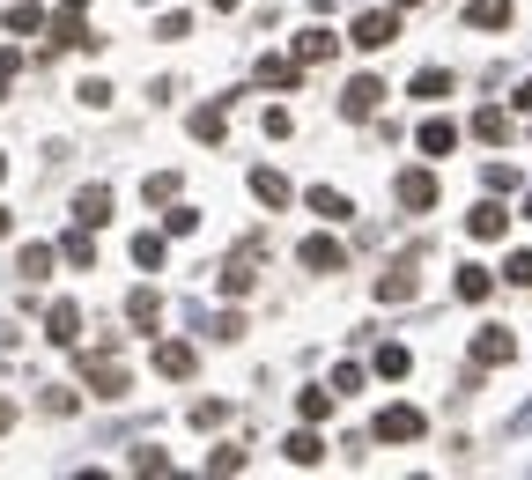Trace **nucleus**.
<instances>
[{"label": "nucleus", "instance_id": "1", "mask_svg": "<svg viewBox=\"0 0 532 480\" xmlns=\"http://www.w3.org/2000/svg\"><path fill=\"white\" fill-rule=\"evenodd\" d=\"M82 384L104 399H126L133 392V370H126V348L119 340H104V348H82Z\"/></svg>", "mask_w": 532, "mask_h": 480}, {"label": "nucleus", "instance_id": "2", "mask_svg": "<svg viewBox=\"0 0 532 480\" xmlns=\"http://www.w3.org/2000/svg\"><path fill=\"white\" fill-rule=\"evenodd\" d=\"M370 436H377V444H422V436H429V414H422V407H385V414L370 421Z\"/></svg>", "mask_w": 532, "mask_h": 480}, {"label": "nucleus", "instance_id": "3", "mask_svg": "<svg viewBox=\"0 0 532 480\" xmlns=\"http://www.w3.org/2000/svg\"><path fill=\"white\" fill-rule=\"evenodd\" d=\"M503 362H518V333L510 325H481L473 333V370H503Z\"/></svg>", "mask_w": 532, "mask_h": 480}, {"label": "nucleus", "instance_id": "4", "mask_svg": "<svg viewBox=\"0 0 532 480\" xmlns=\"http://www.w3.org/2000/svg\"><path fill=\"white\" fill-rule=\"evenodd\" d=\"M252 281H259V237L222 259V296H252Z\"/></svg>", "mask_w": 532, "mask_h": 480}, {"label": "nucleus", "instance_id": "5", "mask_svg": "<svg viewBox=\"0 0 532 480\" xmlns=\"http://www.w3.org/2000/svg\"><path fill=\"white\" fill-rule=\"evenodd\" d=\"M392 37H399V15H392V8H377V15H355L348 45H363V52H385Z\"/></svg>", "mask_w": 532, "mask_h": 480}, {"label": "nucleus", "instance_id": "6", "mask_svg": "<svg viewBox=\"0 0 532 480\" xmlns=\"http://www.w3.org/2000/svg\"><path fill=\"white\" fill-rule=\"evenodd\" d=\"M399 207H407V215H429L436 207V170H399Z\"/></svg>", "mask_w": 532, "mask_h": 480}, {"label": "nucleus", "instance_id": "7", "mask_svg": "<svg viewBox=\"0 0 532 480\" xmlns=\"http://www.w3.org/2000/svg\"><path fill=\"white\" fill-rule=\"evenodd\" d=\"M289 52H296V67H326L333 52H340V37H333L326 23H311V30H296V45H289Z\"/></svg>", "mask_w": 532, "mask_h": 480}, {"label": "nucleus", "instance_id": "8", "mask_svg": "<svg viewBox=\"0 0 532 480\" xmlns=\"http://www.w3.org/2000/svg\"><path fill=\"white\" fill-rule=\"evenodd\" d=\"M503 229H510V207L503 200H473V215H466V237L473 244H496Z\"/></svg>", "mask_w": 532, "mask_h": 480}, {"label": "nucleus", "instance_id": "9", "mask_svg": "<svg viewBox=\"0 0 532 480\" xmlns=\"http://www.w3.org/2000/svg\"><path fill=\"white\" fill-rule=\"evenodd\" d=\"M377 104H385V82H377V74H363V82L340 89V119H370Z\"/></svg>", "mask_w": 532, "mask_h": 480}, {"label": "nucleus", "instance_id": "10", "mask_svg": "<svg viewBox=\"0 0 532 480\" xmlns=\"http://www.w3.org/2000/svg\"><path fill=\"white\" fill-rule=\"evenodd\" d=\"M222 126H230V96H215V104H200L193 119H185V133H193V141H207V148L222 141Z\"/></svg>", "mask_w": 532, "mask_h": 480}, {"label": "nucleus", "instance_id": "11", "mask_svg": "<svg viewBox=\"0 0 532 480\" xmlns=\"http://www.w3.org/2000/svg\"><path fill=\"white\" fill-rule=\"evenodd\" d=\"M74 222H82V229H104V222H111V185H82V192H74Z\"/></svg>", "mask_w": 532, "mask_h": 480}, {"label": "nucleus", "instance_id": "12", "mask_svg": "<svg viewBox=\"0 0 532 480\" xmlns=\"http://www.w3.org/2000/svg\"><path fill=\"white\" fill-rule=\"evenodd\" d=\"M156 370H163L170 384H185V377H193V370H200V355H193V348H185V340H156Z\"/></svg>", "mask_w": 532, "mask_h": 480}, {"label": "nucleus", "instance_id": "13", "mask_svg": "<svg viewBox=\"0 0 532 480\" xmlns=\"http://www.w3.org/2000/svg\"><path fill=\"white\" fill-rule=\"evenodd\" d=\"M126 325H133V333H156V325H163V296H156V288H133V296H126Z\"/></svg>", "mask_w": 532, "mask_h": 480}, {"label": "nucleus", "instance_id": "14", "mask_svg": "<svg viewBox=\"0 0 532 480\" xmlns=\"http://www.w3.org/2000/svg\"><path fill=\"white\" fill-rule=\"evenodd\" d=\"M45 340L52 348H74V340H82V311H74V303H52L45 311Z\"/></svg>", "mask_w": 532, "mask_h": 480}, {"label": "nucleus", "instance_id": "15", "mask_svg": "<svg viewBox=\"0 0 532 480\" xmlns=\"http://www.w3.org/2000/svg\"><path fill=\"white\" fill-rule=\"evenodd\" d=\"M303 266H311V274H340V266H348V252H340L333 237H303V252H296Z\"/></svg>", "mask_w": 532, "mask_h": 480}, {"label": "nucleus", "instance_id": "16", "mask_svg": "<svg viewBox=\"0 0 532 480\" xmlns=\"http://www.w3.org/2000/svg\"><path fill=\"white\" fill-rule=\"evenodd\" d=\"M252 200H259V207H289V200H296V185L281 178V170H266V163H259V170H252Z\"/></svg>", "mask_w": 532, "mask_h": 480}, {"label": "nucleus", "instance_id": "17", "mask_svg": "<svg viewBox=\"0 0 532 480\" xmlns=\"http://www.w3.org/2000/svg\"><path fill=\"white\" fill-rule=\"evenodd\" d=\"M303 207L326 215V222H348V215H355V200H348V192H333V185H311V192H303Z\"/></svg>", "mask_w": 532, "mask_h": 480}, {"label": "nucleus", "instance_id": "18", "mask_svg": "<svg viewBox=\"0 0 532 480\" xmlns=\"http://www.w3.org/2000/svg\"><path fill=\"white\" fill-rule=\"evenodd\" d=\"M414 296V252L392 266V274H377V303H407Z\"/></svg>", "mask_w": 532, "mask_h": 480}, {"label": "nucleus", "instance_id": "19", "mask_svg": "<svg viewBox=\"0 0 532 480\" xmlns=\"http://www.w3.org/2000/svg\"><path fill=\"white\" fill-rule=\"evenodd\" d=\"M414 141H422V156H451V148H459V126H451V119H422Z\"/></svg>", "mask_w": 532, "mask_h": 480}, {"label": "nucleus", "instance_id": "20", "mask_svg": "<svg viewBox=\"0 0 532 480\" xmlns=\"http://www.w3.org/2000/svg\"><path fill=\"white\" fill-rule=\"evenodd\" d=\"M281 458H289V466H318V458H326V444H318V429H311V421H303L289 444H281Z\"/></svg>", "mask_w": 532, "mask_h": 480}, {"label": "nucleus", "instance_id": "21", "mask_svg": "<svg viewBox=\"0 0 532 480\" xmlns=\"http://www.w3.org/2000/svg\"><path fill=\"white\" fill-rule=\"evenodd\" d=\"M451 288H459V303H488V296H496V274H488V266H459Z\"/></svg>", "mask_w": 532, "mask_h": 480}, {"label": "nucleus", "instance_id": "22", "mask_svg": "<svg viewBox=\"0 0 532 480\" xmlns=\"http://www.w3.org/2000/svg\"><path fill=\"white\" fill-rule=\"evenodd\" d=\"M370 370H377V377H385V384H399V377H407V370H414V355H407V348H399V340H385V348H377V355H370Z\"/></svg>", "mask_w": 532, "mask_h": 480}, {"label": "nucleus", "instance_id": "23", "mask_svg": "<svg viewBox=\"0 0 532 480\" xmlns=\"http://www.w3.org/2000/svg\"><path fill=\"white\" fill-rule=\"evenodd\" d=\"M252 82H259V89H296V82H303V67H296V60H259V67H252Z\"/></svg>", "mask_w": 532, "mask_h": 480}, {"label": "nucleus", "instance_id": "24", "mask_svg": "<svg viewBox=\"0 0 532 480\" xmlns=\"http://www.w3.org/2000/svg\"><path fill=\"white\" fill-rule=\"evenodd\" d=\"M407 96H422V104H436V96H451V67H414Z\"/></svg>", "mask_w": 532, "mask_h": 480}, {"label": "nucleus", "instance_id": "25", "mask_svg": "<svg viewBox=\"0 0 532 480\" xmlns=\"http://www.w3.org/2000/svg\"><path fill=\"white\" fill-rule=\"evenodd\" d=\"M466 23L473 30H510V0H466Z\"/></svg>", "mask_w": 532, "mask_h": 480}, {"label": "nucleus", "instance_id": "26", "mask_svg": "<svg viewBox=\"0 0 532 480\" xmlns=\"http://www.w3.org/2000/svg\"><path fill=\"white\" fill-rule=\"evenodd\" d=\"M60 259H67V266H97V237H89V229L74 222L67 237H60Z\"/></svg>", "mask_w": 532, "mask_h": 480}, {"label": "nucleus", "instance_id": "27", "mask_svg": "<svg viewBox=\"0 0 532 480\" xmlns=\"http://www.w3.org/2000/svg\"><path fill=\"white\" fill-rule=\"evenodd\" d=\"M473 133H481V141H510V111L503 104H481V111H473Z\"/></svg>", "mask_w": 532, "mask_h": 480}, {"label": "nucleus", "instance_id": "28", "mask_svg": "<svg viewBox=\"0 0 532 480\" xmlns=\"http://www.w3.org/2000/svg\"><path fill=\"white\" fill-rule=\"evenodd\" d=\"M52 259H60L52 244H23V259H15V274H23V281H45V274H52Z\"/></svg>", "mask_w": 532, "mask_h": 480}, {"label": "nucleus", "instance_id": "29", "mask_svg": "<svg viewBox=\"0 0 532 480\" xmlns=\"http://www.w3.org/2000/svg\"><path fill=\"white\" fill-rule=\"evenodd\" d=\"M326 414H333V392H318V384H303V392H296V421H311V429H318Z\"/></svg>", "mask_w": 532, "mask_h": 480}, {"label": "nucleus", "instance_id": "30", "mask_svg": "<svg viewBox=\"0 0 532 480\" xmlns=\"http://www.w3.org/2000/svg\"><path fill=\"white\" fill-rule=\"evenodd\" d=\"M133 473H141V480H170L178 466H170V451H156V444H141V451H133Z\"/></svg>", "mask_w": 532, "mask_h": 480}, {"label": "nucleus", "instance_id": "31", "mask_svg": "<svg viewBox=\"0 0 532 480\" xmlns=\"http://www.w3.org/2000/svg\"><path fill=\"white\" fill-rule=\"evenodd\" d=\"M207 473H215V480L244 473V444H215V451H207Z\"/></svg>", "mask_w": 532, "mask_h": 480}, {"label": "nucleus", "instance_id": "32", "mask_svg": "<svg viewBox=\"0 0 532 480\" xmlns=\"http://www.w3.org/2000/svg\"><path fill=\"white\" fill-rule=\"evenodd\" d=\"M163 244H170V237H133V266L156 274V266H163Z\"/></svg>", "mask_w": 532, "mask_h": 480}, {"label": "nucleus", "instance_id": "33", "mask_svg": "<svg viewBox=\"0 0 532 480\" xmlns=\"http://www.w3.org/2000/svg\"><path fill=\"white\" fill-rule=\"evenodd\" d=\"M37 23H45V15H37V0H8V30H15V37H30Z\"/></svg>", "mask_w": 532, "mask_h": 480}, {"label": "nucleus", "instance_id": "34", "mask_svg": "<svg viewBox=\"0 0 532 480\" xmlns=\"http://www.w3.org/2000/svg\"><path fill=\"white\" fill-rule=\"evenodd\" d=\"M178 185H185L178 170H156V178H148L141 192H148V200H156V207H170V200H178Z\"/></svg>", "mask_w": 532, "mask_h": 480}, {"label": "nucleus", "instance_id": "35", "mask_svg": "<svg viewBox=\"0 0 532 480\" xmlns=\"http://www.w3.org/2000/svg\"><path fill=\"white\" fill-rule=\"evenodd\" d=\"M156 37H163V45H185V37H193V15H178V8H170L163 23H156Z\"/></svg>", "mask_w": 532, "mask_h": 480}, {"label": "nucleus", "instance_id": "36", "mask_svg": "<svg viewBox=\"0 0 532 480\" xmlns=\"http://www.w3.org/2000/svg\"><path fill=\"white\" fill-rule=\"evenodd\" d=\"M222 421H230V399H200L193 407V429H222Z\"/></svg>", "mask_w": 532, "mask_h": 480}, {"label": "nucleus", "instance_id": "37", "mask_svg": "<svg viewBox=\"0 0 532 480\" xmlns=\"http://www.w3.org/2000/svg\"><path fill=\"white\" fill-rule=\"evenodd\" d=\"M348 392H363V362H340L333 370V399H348Z\"/></svg>", "mask_w": 532, "mask_h": 480}, {"label": "nucleus", "instance_id": "38", "mask_svg": "<svg viewBox=\"0 0 532 480\" xmlns=\"http://www.w3.org/2000/svg\"><path fill=\"white\" fill-rule=\"evenodd\" d=\"M503 281H510V288H532V252H510V259H503Z\"/></svg>", "mask_w": 532, "mask_h": 480}, {"label": "nucleus", "instance_id": "39", "mask_svg": "<svg viewBox=\"0 0 532 480\" xmlns=\"http://www.w3.org/2000/svg\"><path fill=\"white\" fill-rule=\"evenodd\" d=\"M193 229H200L193 207H170V215H163V237H193Z\"/></svg>", "mask_w": 532, "mask_h": 480}, {"label": "nucleus", "instance_id": "40", "mask_svg": "<svg viewBox=\"0 0 532 480\" xmlns=\"http://www.w3.org/2000/svg\"><path fill=\"white\" fill-rule=\"evenodd\" d=\"M481 185H488V192H518V170H510V163H488Z\"/></svg>", "mask_w": 532, "mask_h": 480}, {"label": "nucleus", "instance_id": "41", "mask_svg": "<svg viewBox=\"0 0 532 480\" xmlns=\"http://www.w3.org/2000/svg\"><path fill=\"white\" fill-rule=\"evenodd\" d=\"M74 96H82V104H89V111H104V104H111V82H97V74H89V82H82V89H74Z\"/></svg>", "mask_w": 532, "mask_h": 480}, {"label": "nucleus", "instance_id": "42", "mask_svg": "<svg viewBox=\"0 0 532 480\" xmlns=\"http://www.w3.org/2000/svg\"><path fill=\"white\" fill-rule=\"evenodd\" d=\"M207 333H215V340H244V318L222 311V318H207Z\"/></svg>", "mask_w": 532, "mask_h": 480}, {"label": "nucleus", "instance_id": "43", "mask_svg": "<svg viewBox=\"0 0 532 480\" xmlns=\"http://www.w3.org/2000/svg\"><path fill=\"white\" fill-rule=\"evenodd\" d=\"M266 133H274V141H289V133H296V119H289V104H274V111H266Z\"/></svg>", "mask_w": 532, "mask_h": 480}, {"label": "nucleus", "instance_id": "44", "mask_svg": "<svg viewBox=\"0 0 532 480\" xmlns=\"http://www.w3.org/2000/svg\"><path fill=\"white\" fill-rule=\"evenodd\" d=\"M15 67H23V60H15V52H0V104H8V89H15Z\"/></svg>", "mask_w": 532, "mask_h": 480}, {"label": "nucleus", "instance_id": "45", "mask_svg": "<svg viewBox=\"0 0 532 480\" xmlns=\"http://www.w3.org/2000/svg\"><path fill=\"white\" fill-rule=\"evenodd\" d=\"M510 111H532V74L518 82V96H510Z\"/></svg>", "mask_w": 532, "mask_h": 480}, {"label": "nucleus", "instance_id": "46", "mask_svg": "<svg viewBox=\"0 0 532 480\" xmlns=\"http://www.w3.org/2000/svg\"><path fill=\"white\" fill-rule=\"evenodd\" d=\"M15 429V407H8V399H0V436H8Z\"/></svg>", "mask_w": 532, "mask_h": 480}, {"label": "nucleus", "instance_id": "47", "mask_svg": "<svg viewBox=\"0 0 532 480\" xmlns=\"http://www.w3.org/2000/svg\"><path fill=\"white\" fill-rule=\"evenodd\" d=\"M8 229H15V215H8V207H0V237H8Z\"/></svg>", "mask_w": 532, "mask_h": 480}, {"label": "nucleus", "instance_id": "48", "mask_svg": "<svg viewBox=\"0 0 532 480\" xmlns=\"http://www.w3.org/2000/svg\"><path fill=\"white\" fill-rule=\"evenodd\" d=\"M207 8H244V0H207Z\"/></svg>", "mask_w": 532, "mask_h": 480}, {"label": "nucleus", "instance_id": "49", "mask_svg": "<svg viewBox=\"0 0 532 480\" xmlns=\"http://www.w3.org/2000/svg\"><path fill=\"white\" fill-rule=\"evenodd\" d=\"M60 8H74V15H82V8H89V0H60Z\"/></svg>", "mask_w": 532, "mask_h": 480}, {"label": "nucleus", "instance_id": "50", "mask_svg": "<svg viewBox=\"0 0 532 480\" xmlns=\"http://www.w3.org/2000/svg\"><path fill=\"white\" fill-rule=\"evenodd\" d=\"M311 8H318V15H326V8H333V0H311Z\"/></svg>", "mask_w": 532, "mask_h": 480}, {"label": "nucleus", "instance_id": "51", "mask_svg": "<svg viewBox=\"0 0 532 480\" xmlns=\"http://www.w3.org/2000/svg\"><path fill=\"white\" fill-rule=\"evenodd\" d=\"M525 222H532V192H525Z\"/></svg>", "mask_w": 532, "mask_h": 480}, {"label": "nucleus", "instance_id": "52", "mask_svg": "<svg viewBox=\"0 0 532 480\" xmlns=\"http://www.w3.org/2000/svg\"><path fill=\"white\" fill-rule=\"evenodd\" d=\"M0 178H8V156H0Z\"/></svg>", "mask_w": 532, "mask_h": 480}, {"label": "nucleus", "instance_id": "53", "mask_svg": "<svg viewBox=\"0 0 532 480\" xmlns=\"http://www.w3.org/2000/svg\"><path fill=\"white\" fill-rule=\"evenodd\" d=\"M399 8H414V0H399Z\"/></svg>", "mask_w": 532, "mask_h": 480}]
</instances>
